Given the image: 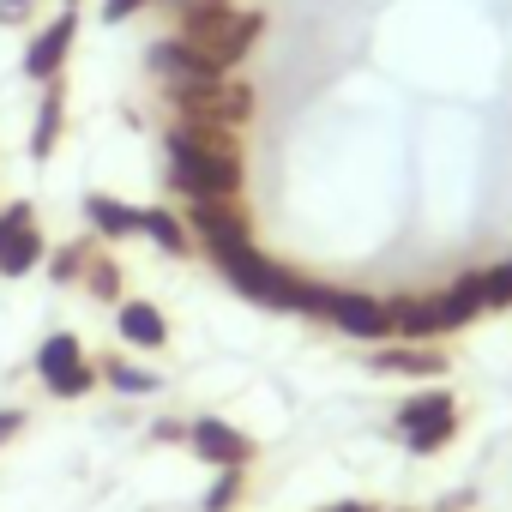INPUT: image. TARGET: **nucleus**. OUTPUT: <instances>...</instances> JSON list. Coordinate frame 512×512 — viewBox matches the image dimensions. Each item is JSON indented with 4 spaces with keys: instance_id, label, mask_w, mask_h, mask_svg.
I'll list each match as a JSON object with an SVG mask.
<instances>
[{
    "instance_id": "obj_1",
    "label": "nucleus",
    "mask_w": 512,
    "mask_h": 512,
    "mask_svg": "<svg viewBox=\"0 0 512 512\" xmlns=\"http://www.w3.org/2000/svg\"><path fill=\"white\" fill-rule=\"evenodd\" d=\"M163 151H169V187L187 193V205L241 199V133L175 121L163 133Z\"/></svg>"
},
{
    "instance_id": "obj_2",
    "label": "nucleus",
    "mask_w": 512,
    "mask_h": 512,
    "mask_svg": "<svg viewBox=\"0 0 512 512\" xmlns=\"http://www.w3.org/2000/svg\"><path fill=\"white\" fill-rule=\"evenodd\" d=\"M266 19L253 7H235V0H187L175 7V43L193 55L199 73H235L253 43H260Z\"/></svg>"
},
{
    "instance_id": "obj_3",
    "label": "nucleus",
    "mask_w": 512,
    "mask_h": 512,
    "mask_svg": "<svg viewBox=\"0 0 512 512\" xmlns=\"http://www.w3.org/2000/svg\"><path fill=\"white\" fill-rule=\"evenodd\" d=\"M169 109L187 127H229V133H241L247 115H253V85H241L235 73L181 79V85H169Z\"/></svg>"
},
{
    "instance_id": "obj_4",
    "label": "nucleus",
    "mask_w": 512,
    "mask_h": 512,
    "mask_svg": "<svg viewBox=\"0 0 512 512\" xmlns=\"http://www.w3.org/2000/svg\"><path fill=\"white\" fill-rule=\"evenodd\" d=\"M398 434H404L410 452H440V446L458 434V404H452V392L428 386V392L404 398V404H398Z\"/></svg>"
},
{
    "instance_id": "obj_5",
    "label": "nucleus",
    "mask_w": 512,
    "mask_h": 512,
    "mask_svg": "<svg viewBox=\"0 0 512 512\" xmlns=\"http://www.w3.org/2000/svg\"><path fill=\"white\" fill-rule=\"evenodd\" d=\"M37 374H43V386L55 392V398H85L103 374L85 362V350H79V338L73 332H55V338H43V350H37Z\"/></svg>"
},
{
    "instance_id": "obj_6",
    "label": "nucleus",
    "mask_w": 512,
    "mask_h": 512,
    "mask_svg": "<svg viewBox=\"0 0 512 512\" xmlns=\"http://www.w3.org/2000/svg\"><path fill=\"white\" fill-rule=\"evenodd\" d=\"M326 320H332L344 338H362V344H392V302H380V296H368V290H332Z\"/></svg>"
},
{
    "instance_id": "obj_7",
    "label": "nucleus",
    "mask_w": 512,
    "mask_h": 512,
    "mask_svg": "<svg viewBox=\"0 0 512 512\" xmlns=\"http://www.w3.org/2000/svg\"><path fill=\"white\" fill-rule=\"evenodd\" d=\"M43 266V235H37V211L19 199L0 211V278H25Z\"/></svg>"
},
{
    "instance_id": "obj_8",
    "label": "nucleus",
    "mask_w": 512,
    "mask_h": 512,
    "mask_svg": "<svg viewBox=\"0 0 512 512\" xmlns=\"http://www.w3.org/2000/svg\"><path fill=\"white\" fill-rule=\"evenodd\" d=\"M187 223H193V235H199V247H205V253H223V247H241V241H253V229H247V211H241V199H211V205H187Z\"/></svg>"
},
{
    "instance_id": "obj_9",
    "label": "nucleus",
    "mask_w": 512,
    "mask_h": 512,
    "mask_svg": "<svg viewBox=\"0 0 512 512\" xmlns=\"http://www.w3.org/2000/svg\"><path fill=\"white\" fill-rule=\"evenodd\" d=\"M73 37H79V13L67 7V13H61V19H49V25L37 31V43L25 49V79H37V85L61 79V67H67V49H73Z\"/></svg>"
},
{
    "instance_id": "obj_10",
    "label": "nucleus",
    "mask_w": 512,
    "mask_h": 512,
    "mask_svg": "<svg viewBox=\"0 0 512 512\" xmlns=\"http://www.w3.org/2000/svg\"><path fill=\"white\" fill-rule=\"evenodd\" d=\"M187 440H193V452H199L205 464H217V470H241V464L253 458V440H247L241 428L217 422V416H199V422L187 428Z\"/></svg>"
},
{
    "instance_id": "obj_11",
    "label": "nucleus",
    "mask_w": 512,
    "mask_h": 512,
    "mask_svg": "<svg viewBox=\"0 0 512 512\" xmlns=\"http://www.w3.org/2000/svg\"><path fill=\"white\" fill-rule=\"evenodd\" d=\"M434 314H440V338L458 332V326H470L476 314H488V308H482V272L452 278L446 290H434Z\"/></svg>"
},
{
    "instance_id": "obj_12",
    "label": "nucleus",
    "mask_w": 512,
    "mask_h": 512,
    "mask_svg": "<svg viewBox=\"0 0 512 512\" xmlns=\"http://www.w3.org/2000/svg\"><path fill=\"white\" fill-rule=\"evenodd\" d=\"M374 368H380V374L434 380V374H446V356H440L434 344H374Z\"/></svg>"
},
{
    "instance_id": "obj_13",
    "label": "nucleus",
    "mask_w": 512,
    "mask_h": 512,
    "mask_svg": "<svg viewBox=\"0 0 512 512\" xmlns=\"http://www.w3.org/2000/svg\"><path fill=\"white\" fill-rule=\"evenodd\" d=\"M115 326H121V338H127L133 350H163V344H169V320H163L151 302H121V308H115Z\"/></svg>"
},
{
    "instance_id": "obj_14",
    "label": "nucleus",
    "mask_w": 512,
    "mask_h": 512,
    "mask_svg": "<svg viewBox=\"0 0 512 512\" xmlns=\"http://www.w3.org/2000/svg\"><path fill=\"white\" fill-rule=\"evenodd\" d=\"M85 223H91L103 241L139 235V211H133V205H121V199H109V193H91V199H85Z\"/></svg>"
},
{
    "instance_id": "obj_15",
    "label": "nucleus",
    "mask_w": 512,
    "mask_h": 512,
    "mask_svg": "<svg viewBox=\"0 0 512 512\" xmlns=\"http://www.w3.org/2000/svg\"><path fill=\"white\" fill-rule=\"evenodd\" d=\"M61 121H67V91L61 79L43 85V109H37V127H31V157H49L55 139H61Z\"/></svg>"
},
{
    "instance_id": "obj_16",
    "label": "nucleus",
    "mask_w": 512,
    "mask_h": 512,
    "mask_svg": "<svg viewBox=\"0 0 512 512\" xmlns=\"http://www.w3.org/2000/svg\"><path fill=\"white\" fill-rule=\"evenodd\" d=\"M139 235H151L163 253H175V260H181V253L193 247L187 241V223L175 217V211H163V205H151V211H139Z\"/></svg>"
},
{
    "instance_id": "obj_17",
    "label": "nucleus",
    "mask_w": 512,
    "mask_h": 512,
    "mask_svg": "<svg viewBox=\"0 0 512 512\" xmlns=\"http://www.w3.org/2000/svg\"><path fill=\"white\" fill-rule=\"evenodd\" d=\"M97 302H121V266L109 260V253H91V266H85V278H79Z\"/></svg>"
},
{
    "instance_id": "obj_18",
    "label": "nucleus",
    "mask_w": 512,
    "mask_h": 512,
    "mask_svg": "<svg viewBox=\"0 0 512 512\" xmlns=\"http://www.w3.org/2000/svg\"><path fill=\"white\" fill-rule=\"evenodd\" d=\"M115 392H127V398H145V392H157V374H145V368H133V362H103L97 368Z\"/></svg>"
},
{
    "instance_id": "obj_19",
    "label": "nucleus",
    "mask_w": 512,
    "mask_h": 512,
    "mask_svg": "<svg viewBox=\"0 0 512 512\" xmlns=\"http://www.w3.org/2000/svg\"><path fill=\"white\" fill-rule=\"evenodd\" d=\"M91 253H97L91 241H73V247H61L55 260H49V278H55V284H79V278H85V266H91Z\"/></svg>"
},
{
    "instance_id": "obj_20",
    "label": "nucleus",
    "mask_w": 512,
    "mask_h": 512,
    "mask_svg": "<svg viewBox=\"0 0 512 512\" xmlns=\"http://www.w3.org/2000/svg\"><path fill=\"white\" fill-rule=\"evenodd\" d=\"M482 308H512V260L482 272Z\"/></svg>"
},
{
    "instance_id": "obj_21",
    "label": "nucleus",
    "mask_w": 512,
    "mask_h": 512,
    "mask_svg": "<svg viewBox=\"0 0 512 512\" xmlns=\"http://www.w3.org/2000/svg\"><path fill=\"white\" fill-rule=\"evenodd\" d=\"M241 500V470H217V482L205 488V512H229Z\"/></svg>"
},
{
    "instance_id": "obj_22",
    "label": "nucleus",
    "mask_w": 512,
    "mask_h": 512,
    "mask_svg": "<svg viewBox=\"0 0 512 512\" xmlns=\"http://www.w3.org/2000/svg\"><path fill=\"white\" fill-rule=\"evenodd\" d=\"M139 7H145V0H103V19H109V25H127Z\"/></svg>"
},
{
    "instance_id": "obj_23",
    "label": "nucleus",
    "mask_w": 512,
    "mask_h": 512,
    "mask_svg": "<svg viewBox=\"0 0 512 512\" xmlns=\"http://www.w3.org/2000/svg\"><path fill=\"white\" fill-rule=\"evenodd\" d=\"M31 13H37V0H0V25H19Z\"/></svg>"
},
{
    "instance_id": "obj_24",
    "label": "nucleus",
    "mask_w": 512,
    "mask_h": 512,
    "mask_svg": "<svg viewBox=\"0 0 512 512\" xmlns=\"http://www.w3.org/2000/svg\"><path fill=\"white\" fill-rule=\"evenodd\" d=\"M19 428H25V416H19V410H0V446H7Z\"/></svg>"
},
{
    "instance_id": "obj_25",
    "label": "nucleus",
    "mask_w": 512,
    "mask_h": 512,
    "mask_svg": "<svg viewBox=\"0 0 512 512\" xmlns=\"http://www.w3.org/2000/svg\"><path fill=\"white\" fill-rule=\"evenodd\" d=\"M332 512H368V506H356V500H344V506H332Z\"/></svg>"
},
{
    "instance_id": "obj_26",
    "label": "nucleus",
    "mask_w": 512,
    "mask_h": 512,
    "mask_svg": "<svg viewBox=\"0 0 512 512\" xmlns=\"http://www.w3.org/2000/svg\"><path fill=\"white\" fill-rule=\"evenodd\" d=\"M67 7H79V0H67Z\"/></svg>"
},
{
    "instance_id": "obj_27",
    "label": "nucleus",
    "mask_w": 512,
    "mask_h": 512,
    "mask_svg": "<svg viewBox=\"0 0 512 512\" xmlns=\"http://www.w3.org/2000/svg\"><path fill=\"white\" fill-rule=\"evenodd\" d=\"M175 7H187V0H175Z\"/></svg>"
}]
</instances>
